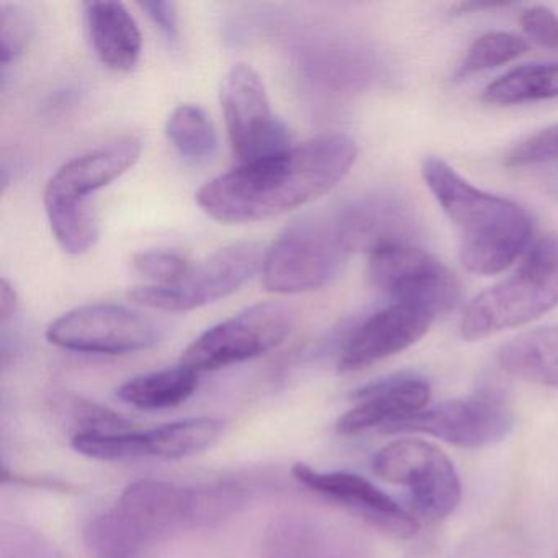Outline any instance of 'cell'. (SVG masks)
Masks as SVG:
<instances>
[{
	"label": "cell",
	"mask_w": 558,
	"mask_h": 558,
	"mask_svg": "<svg viewBox=\"0 0 558 558\" xmlns=\"http://www.w3.org/2000/svg\"><path fill=\"white\" fill-rule=\"evenodd\" d=\"M355 158L357 146L348 136H316L211 179L197 192V204L221 223L269 220L328 194Z\"/></svg>",
	"instance_id": "6da1fadb"
},
{
	"label": "cell",
	"mask_w": 558,
	"mask_h": 558,
	"mask_svg": "<svg viewBox=\"0 0 558 558\" xmlns=\"http://www.w3.org/2000/svg\"><path fill=\"white\" fill-rule=\"evenodd\" d=\"M423 178L456 228L460 260L470 272L493 276L524 253L532 221L521 205L480 191L434 156L424 159Z\"/></svg>",
	"instance_id": "7a4b0ae2"
},
{
	"label": "cell",
	"mask_w": 558,
	"mask_h": 558,
	"mask_svg": "<svg viewBox=\"0 0 558 558\" xmlns=\"http://www.w3.org/2000/svg\"><path fill=\"white\" fill-rule=\"evenodd\" d=\"M558 305V233L541 238L521 266L480 293L460 322L466 341L527 325Z\"/></svg>",
	"instance_id": "3957f363"
},
{
	"label": "cell",
	"mask_w": 558,
	"mask_h": 558,
	"mask_svg": "<svg viewBox=\"0 0 558 558\" xmlns=\"http://www.w3.org/2000/svg\"><path fill=\"white\" fill-rule=\"evenodd\" d=\"M349 254L335 215L302 218L264 253V286L276 293L322 289L341 272Z\"/></svg>",
	"instance_id": "277c9868"
},
{
	"label": "cell",
	"mask_w": 558,
	"mask_h": 558,
	"mask_svg": "<svg viewBox=\"0 0 558 558\" xmlns=\"http://www.w3.org/2000/svg\"><path fill=\"white\" fill-rule=\"evenodd\" d=\"M295 322L296 312L287 303H257L198 336L181 364L204 374L251 361L282 344Z\"/></svg>",
	"instance_id": "5b68a950"
},
{
	"label": "cell",
	"mask_w": 558,
	"mask_h": 558,
	"mask_svg": "<svg viewBox=\"0 0 558 558\" xmlns=\"http://www.w3.org/2000/svg\"><path fill=\"white\" fill-rule=\"evenodd\" d=\"M375 475L410 489L414 508L430 521L452 514L462 498V486L452 460L434 444L400 439L378 450L372 459Z\"/></svg>",
	"instance_id": "8992f818"
},
{
	"label": "cell",
	"mask_w": 558,
	"mask_h": 558,
	"mask_svg": "<svg viewBox=\"0 0 558 558\" xmlns=\"http://www.w3.org/2000/svg\"><path fill=\"white\" fill-rule=\"evenodd\" d=\"M375 289L393 303L416 306L437 316L456 308L460 283L442 263L414 243L388 244L368 254Z\"/></svg>",
	"instance_id": "52a82bcc"
},
{
	"label": "cell",
	"mask_w": 558,
	"mask_h": 558,
	"mask_svg": "<svg viewBox=\"0 0 558 558\" xmlns=\"http://www.w3.org/2000/svg\"><path fill=\"white\" fill-rule=\"evenodd\" d=\"M259 244L238 243L211 254L192 266L184 279L171 287L142 286L130 290L136 305L161 312H191L225 299L240 290L257 270L263 269Z\"/></svg>",
	"instance_id": "ba28073f"
},
{
	"label": "cell",
	"mask_w": 558,
	"mask_h": 558,
	"mask_svg": "<svg viewBox=\"0 0 558 558\" xmlns=\"http://www.w3.org/2000/svg\"><path fill=\"white\" fill-rule=\"evenodd\" d=\"M51 344L84 354L122 355L158 344L155 319L113 303H94L64 313L47 329Z\"/></svg>",
	"instance_id": "9c48e42d"
},
{
	"label": "cell",
	"mask_w": 558,
	"mask_h": 558,
	"mask_svg": "<svg viewBox=\"0 0 558 558\" xmlns=\"http://www.w3.org/2000/svg\"><path fill=\"white\" fill-rule=\"evenodd\" d=\"M220 97L231 148L241 165L290 148L289 132L274 116L266 86L250 64H236L228 71Z\"/></svg>",
	"instance_id": "30bf717a"
},
{
	"label": "cell",
	"mask_w": 558,
	"mask_h": 558,
	"mask_svg": "<svg viewBox=\"0 0 558 558\" xmlns=\"http://www.w3.org/2000/svg\"><path fill=\"white\" fill-rule=\"evenodd\" d=\"M514 423V413L505 398L485 390L426 408L395 424L385 434H426L452 446L476 449L508 437Z\"/></svg>",
	"instance_id": "8fae6325"
},
{
	"label": "cell",
	"mask_w": 558,
	"mask_h": 558,
	"mask_svg": "<svg viewBox=\"0 0 558 558\" xmlns=\"http://www.w3.org/2000/svg\"><path fill=\"white\" fill-rule=\"evenodd\" d=\"M292 475L300 485L344 506L385 534L410 538L420 529L413 515L364 476L348 472H318L302 462L293 465Z\"/></svg>",
	"instance_id": "7c38bea8"
},
{
	"label": "cell",
	"mask_w": 558,
	"mask_h": 558,
	"mask_svg": "<svg viewBox=\"0 0 558 558\" xmlns=\"http://www.w3.org/2000/svg\"><path fill=\"white\" fill-rule=\"evenodd\" d=\"M112 512L145 547L172 532L195 527L194 489L158 480H140L123 489Z\"/></svg>",
	"instance_id": "4fadbf2b"
},
{
	"label": "cell",
	"mask_w": 558,
	"mask_h": 558,
	"mask_svg": "<svg viewBox=\"0 0 558 558\" xmlns=\"http://www.w3.org/2000/svg\"><path fill=\"white\" fill-rule=\"evenodd\" d=\"M434 318L426 310L401 303L378 310L349 336L339 355V371H364L400 354L429 331Z\"/></svg>",
	"instance_id": "5bb4252c"
},
{
	"label": "cell",
	"mask_w": 558,
	"mask_h": 558,
	"mask_svg": "<svg viewBox=\"0 0 558 558\" xmlns=\"http://www.w3.org/2000/svg\"><path fill=\"white\" fill-rule=\"evenodd\" d=\"M339 234L349 253L372 251L397 243H413L417 220L413 208L395 194L357 198L335 214Z\"/></svg>",
	"instance_id": "9a60e30c"
},
{
	"label": "cell",
	"mask_w": 558,
	"mask_h": 558,
	"mask_svg": "<svg viewBox=\"0 0 558 558\" xmlns=\"http://www.w3.org/2000/svg\"><path fill=\"white\" fill-rule=\"evenodd\" d=\"M354 408L339 417L336 429L344 436L365 430L390 429L395 424L426 410L430 387L423 377L413 374L391 375L365 385L355 391Z\"/></svg>",
	"instance_id": "2e32d148"
},
{
	"label": "cell",
	"mask_w": 558,
	"mask_h": 558,
	"mask_svg": "<svg viewBox=\"0 0 558 558\" xmlns=\"http://www.w3.org/2000/svg\"><path fill=\"white\" fill-rule=\"evenodd\" d=\"M143 151L138 136H123L68 161L45 189V197L90 202L89 195L125 174Z\"/></svg>",
	"instance_id": "e0dca14e"
},
{
	"label": "cell",
	"mask_w": 558,
	"mask_h": 558,
	"mask_svg": "<svg viewBox=\"0 0 558 558\" xmlns=\"http://www.w3.org/2000/svg\"><path fill=\"white\" fill-rule=\"evenodd\" d=\"M87 34L99 60L120 73L132 71L142 57V32L120 2H86Z\"/></svg>",
	"instance_id": "ac0fdd59"
},
{
	"label": "cell",
	"mask_w": 558,
	"mask_h": 558,
	"mask_svg": "<svg viewBox=\"0 0 558 558\" xmlns=\"http://www.w3.org/2000/svg\"><path fill=\"white\" fill-rule=\"evenodd\" d=\"M498 362L509 375L558 388V326L534 329L511 339L498 352Z\"/></svg>",
	"instance_id": "d6986e66"
},
{
	"label": "cell",
	"mask_w": 558,
	"mask_h": 558,
	"mask_svg": "<svg viewBox=\"0 0 558 558\" xmlns=\"http://www.w3.org/2000/svg\"><path fill=\"white\" fill-rule=\"evenodd\" d=\"M197 372L179 364L130 378L120 385L117 397L138 410H169L185 403L197 390Z\"/></svg>",
	"instance_id": "ffe728a7"
},
{
	"label": "cell",
	"mask_w": 558,
	"mask_h": 558,
	"mask_svg": "<svg viewBox=\"0 0 558 558\" xmlns=\"http://www.w3.org/2000/svg\"><path fill=\"white\" fill-rule=\"evenodd\" d=\"M227 423L220 417H191L143 430L145 457L178 460L210 449L223 436Z\"/></svg>",
	"instance_id": "44dd1931"
},
{
	"label": "cell",
	"mask_w": 558,
	"mask_h": 558,
	"mask_svg": "<svg viewBox=\"0 0 558 558\" xmlns=\"http://www.w3.org/2000/svg\"><path fill=\"white\" fill-rule=\"evenodd\" d=\"M308 519H282L267 534V558H349L344 542Z\"/></svg>",
	"instance_id": "7402d4cb"
},
{
	"label": "cell",
	"mask_w": 558,
	"mask_h": 558,
	"mask_svg": "<svg viewBox=\"0 0 558 558\" xmlns=\"http://www.w3.org/2000/svg\"><path fill=\"white\" fill-rule=\"evenodd\" d=\"M558 97V61L555 63L525 64L489 84L483 99L498 106L537 102Z\"/></svg>",
	"instance_id": "603a6c76"
},
{
	"label": "cell",
	"mask_w": 558,
	"mask_h": 558,
	"mask_svg": "<svg viewBox=\"0 0 558 558\" xmlns=\"http://www.w3.org/2000/svg\"><path fill=\"white\" fill-rule=\"evenodd\" d=\"M45 210L58 244L66 253H87L99 238V220L90 202L45 197Z\"/></svg>",
	"instance_id": "cb8c5ba5"
},
{
	"label": "cell",
	"mask_w": 558,
	"mask_h": 558,
	"mask_svg": "<svg viewBox=\"0 0 558 558\" xmlns=\"http://www.w3.org/2000/svg\"><path fill=\"white\" fill-rule=\"evenodd\" d=\"M166 133L169 142L184 158L202 161L217 151V132L201 107L189 104L178 107L169 117Z\"/></svg>",
	"instance_id": "d4e9b609"
},
{
	"label": "cell",
	"mask_w": 558,
	"mask_h": 558,
	"mask_svg": "<svg viewBox=\"0 0 558 558\" xmlns=\"http://www.w3.org/2000/svg\"><path fill=\"white\" fill-rule=\"evenodd\" d=\"M71 446L81 456L102 462L145 457L143 430L80 429L71 439Z\"/></svg>",
	"instance_id": "484cf974"
},
{
	"label": "cell",
	"mask_w": 558,
	"mask_h": 558,
	"mask_svg": "<svg viewBox=\"0 0 558 558\" xmlns=\"http://www.w3.org/2000/svg\"><path fill=\"white\" fill-rule=\"evenodd\" d=\"M525 50L527 44L515 35L505 32L483 35L466 51L465 58L457 68L456 80H465L473 74L501 66L521 57Z\"/></svg>",
	"instance_id": "4316f807"
},
{
	"label": "cell",
	"mask_w": 558,
	"mask_h": 558,
	"mask_svg": "<svg viewBox=\"0 0 558 558\" xmlns=\"http://www.w3.org/2000/svg\"><path fill=\"white\" fill-rule=\"evenodd\" d=\"M133 266L146 279L151 280V286L171 287L184 279L191 270V264L181 254L172 251L153 250L143 251L133 257Z\"/></svg>",
	"instance_id": "83f0119b"
},
{
	"label": "cell",
	"mask_w": 558,
	"mask_h": 558,
	"mask_svg": "<svg viewBox=\"0 0 558 558\" xmlns=\"http://www.w3.org/2000/svg\"><path fill=\"white\" fill-rule=\"evenodd\" d=\"M558 159V123L515 145L505 158L508 168H532Z\"/></svg>",
	"instance_id": "f1b7e54d"
},
{
	"label": "cell",
	"mask_w": 558,
	"mask_h": 558,
	"mask_svg": "<svg viewBox=\"0 0 558 558\" xmlns=\"http://www.w3.org/2000/svg\"><path fill=\"white\" fill-rule=\"evenodd\" d=\"M31 37V24L24 11L15 5L0 8V53L2 68H8L24 51Z\"/></svg>",
	"instance_id": "f546056e"
},
{
	"label": "cell",
	"mask_w": 558,
	"mask_h": 558,
	"mask_svg": "<svg viewBox=\"0 0 558 558\" xmlns=\"http://www.w3.org/2000/svg\"><path fill=\"white\" fill-rule=\"evenodd\" d=\"M521 27L535 44L558 50V15L545 5H534L521 14Z\"/></svg>",
	"instance_id": "4dcf8cb0"
},
{
	"label": "cell",
	"mask_w": 558,
	"mask_h": 558,
	"mask_svg": "<svg viewBox=\"0 0 558 558\" xmlns=\"http://www.w3.org/2000/svg\"><path fill=\"white\" fill-rule=\"evenodd\" d=\"M140 8L148 14L153 24L166 35V37L175 40L179 37V15L178 5L174 2H161V0H153V2H142Z\"/></svg>",
	"instance_id": "1f68e13d"
},
{
	"label": "cell",
	"mask_w": 558,
	"mask_h": 558,
	"mask_svg": "<svg viewBox=\"0 0 558 558\" xmlns=\"http://www.w3.org/2000/svg\"><path fill=\"white\" fill-rule=\"evenodd\" d=\"M17 308V293H15L14 287L4 279L0 283V323H2L4 328L11 319H14Z\"/></svg>",
	"instance_id": "d6a6232c"
},
{
	"label": "cell",
	"mask_w": 558,
	"mask_h": 558,
	"mask_svg": "<svg viewBox=\"0 0 558 558\" xmlns=\"http://www.w3.org/2000/svg\"><path fill=\"white\" fill-rule=\"evenodd\" d=\"M505 4H476V2H470V4H459L456 8V11L459 14H469V12H480V11H488V9H498L502 8Z\"/></svg>",
	"instance_id": "836d02e7"
}]
</instances>
